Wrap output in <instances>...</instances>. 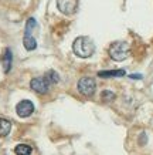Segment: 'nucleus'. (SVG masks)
<instances>
[{
  "mask_svg": "<svg viewBox=\"0 0 153 155\" xmlns=\"http://www.w3.org/2000/svg\"><path fill=\"white\" fill-rule=\"evenodd\" d=\"M101 100L104 101V103H111V101H113V100H115V94H113L112 91H108V90H105V91H102Z\"/></svg>",
  "mask_w": 153,
  "mask_h": 155,
  "instance_id": "obj_13",
  "label": "nucleus"
},
{
  "mask_svg": "<svg viewBox=\"0 0 153 155\" xmlns=\"http://www.w3.org/2000/svg\"><path fill=\"white\" fill-rule=\"evenodd\" d=\"M72 51L79 58H88L95 53V44L89 37L81 36L75 38L72 43Z\"/></svg>",
  "mask_w": 153,
  "mask_h": 155,
  "instance_id": "obj_1",
  "label": "nucleus"
},
{
  "mask_svg": "<svg viewBox=\"0 0 153 155\" xmlns=\"http://www.w3.org/2000/svg\"><path fill=\"white\" fill-rule=\"evenodd\" d=\"M44 77H46V80L50 83V84H57L58 81H60V75L57 74L54 70H50L47 71L46 74H44Z\"/></svg>",
  "mask_w": 153,
  "mask_h": 155,
  "instance_id": "obj_12",
  "label": "nucleus"
},
{
  "mask_svg": "<svg viewBox=\"0 0 153 155\" xmlns=\"http://www.w3.org/2000/svg\"><path fill=\"white\" fill-rule=\"evenodd\" d=\"M50 83L46 80V77L43 75V77H36V78H33L30 81V87L31 90H34L36 93L38 94H46L48 93V90H50Z\"/></svg>",
  "mask_w": 153,
  "mask_h": 155,
  "instance_id": "obj_6",
  "label": "nucleus"
},
{
  "mask_svg": "<svg viewBox=\"0 0 153 155\" xmlns=\"http://www.w3.org/2000/svg\"><path fill=\"white\" fill-rule=\"evenodd\" d=\"M10 131H11V122L6 118H0V137L9 135Z\"/></svg>",
  "mask_w": 153,
  "mask_h": 155,
  "instance_id": "obj_9",
  "label": "nucleus"
},
{
  "mask_svg": "<svg viewBox=\"0 0 153 155\" xmlns=\"http://www.w3.org/2000/svg\"><path fill=\"white\" fill-rule=\"evenodd\" d=\"M16 113L21 118H27L34 113V104L30 100H23L16 105Z\"/></svg>",
  "mask_w": 153,
  "mask_h": 155,
  "instance_id": "obj_7",
  "label": "nucleus"
},
{
  "mask_svg": "<svg viewBox=\"0 0 153 155\" xmlns=\"http://www.w3.org/2000/svg\"><path fill=\"white\" fill-rule=\"evenodd\" d=\"M14 152L17 155H30L33 152L31 147L30 145H26V144H20V145H17L16 148H14Z\"/></svg>",
  "mask_w": 153,
  "mask_h": 155,
  "instance_id": "obj_11",
  "label": "nucleus"
},
{
  "mask_svg": "<svg viewBox=\"0 0 153 155\" xmlns=\"http://www.w3.org/2000/svg\"><path fill=\"white\" fill-rule=\"evenodd\" d=\"M126 74L125 70H111V71H99L98 75L99 77H104V78H108V77H123Z\"/></svg>",
  "mask_w": 153,
  "mask_h": 155,
  "instance_id": "obj_10",
  "label": "nucleus"
},
{
  "mask_svg": "<svg viewBox=\"0 0 153 155\" xmlns=\"http://www.w3.org/2000/svg\"><path fill=\"white\" fill-rule=\"evenodd\" d=\"M57 7L62 14H74L78 9V0H57Z\"/></svg>",
  "mask_w": 153,
  "mask_h": 155,
  "instance_id": "obj_5",
  "label": "nucleus"
},
{
  "mask_svg": "<svg viewBox=\"0 0 153 155\" xmlns=\"http://www.w3.org/2000/svg\"><path fill=\"white\" fill-rule=\"evenodd\" d=\"M36 24L37 23H36V20L33 19V17H30V19L27 20V23H26V31H24L23 44H24V47H26L27 51H33L34 48L37 47V41H36V38L31 36V31L34 30Z\"/></svg>",
  "mask_w": 153,
  "mask_h": 155,
  "instance_id": "obj_3",
  "label": "nucleus"
},
{
  "mask_svg": "<svg viewBox=\"0 0 153 155\" xmlns=\"http://www.w3.org/2000/svg\"><path fill=\"white\" fill-rule=\"evenodd\" d=\"M77 88L82 95L85 97H92L95 94V90H97V83L94 78L91 77H82L77 84Z\"/></svg>",
  "mask_w": 153,
  "mask_h": 155,
  "instance_id": "obj_4",
  "label": "nucleus"
},
{
  "mask_svg": "<svg viewBox=\"0 0 153 155\" xmlns=\"http://www.w3.org/2000/svg\"><path fill=\"white\" fill-rule=\"evenodd\" d=\"M2 63H3V70L7 74L11 68V63H13V54H11V50L10 48H6L3 56H2Z\"/></svg>",
  "mask_w": 153,
  "mask_h": 155,
  "instance_id": "obj_8",
  "label": "nucleus"
},
{
  "mask_svg": "<svg viewBox=\"0 0 153 155\" xmlns=\"http://www.w3.org/2000/svg\"><path fill=\"white\" fill-rule=\"evenodd\" d=\"M129 53L130 47L126 41H115L112 43L111 47H109V56L115 61H123L125 58H128Z\"/></svg>",
  "mask_w": 153,
  "mask_h": 155,
  "instance_id": "obj_2",
  "label": "nucleus"
},
{
  "mask_svg": "<svg viewBox=\"0 0 153 155\" xmlns=\"http://www.w3.org/2000/svg\"><path fill=\"white\" fill-rule=\"evenodd\" d=\"M130 78H142V75H136V74H132Z\"/></svg>",
  "mask_w": 153,
  "mask_h": 155,
  "instance_id": "obj_14",
  "label": "nucleus"
}]
</instances>
